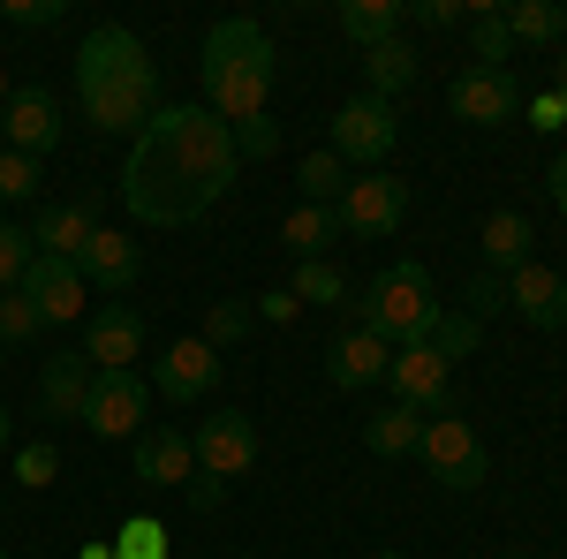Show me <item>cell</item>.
<instances>
[{
  "label": "cell",
  "mask_w": 567,
  "mask_h": 559,
  "mask_svg": "<svg viewBox=\"0 0 567 559\" xmlns=\"http://www.w3.org/2000/svg\"><path fill=\"white\" fill-rule=\"evenodd\" d=\"M189 507H205V515L219 507V484H213V476H197V484H189Z\"/></svg>",
  "instance_id": "obj_44"
},
{
  "label": "cell",
  "mask_w": 567,
  "mask_h": 559,
  "mask_svg": "<svg viewBox=\"0 0 567 559\" xmlns=\"http://www.w3.org/2000/svg\"><path fill=\"white\" fill-rule=\"evenodd\" d=\"M39 159H31V152H8V144H0V197H8V205H31V197H39Z\"/></svg>",
  "instance_id": "obj_33"
},
{
  "label": "cell",
  "mask_w": 567,
  "mask_h": 559,
  "mask_svg": "<svg viewBox=\"0 0 567 559\" xmlns=\"http://www.w3.org/2000/svg\"><path fill=\"white\" fill-rule=\"evenodd\" d=\"M545 189H553V205H560V213H567V159H560V167H553V174H545Z\"/></svg>",
  "instance_id": "obj_45"
},
{
  "label": "cell",
  "mask_w": 567,
  "mask_h": 559,
  "mask_svg": "<svg viewBox=\"0 0 567 559\" xmlns=\"http://www.w3.org/2000/svg\"><path fill=\"white\" fill-rule=\"evenodd\" d=\"M8 99H16V84H8V69H0V106H8Z\"/></svg>",
  "instance_id": "obj_48"
},
{
  "label": "cell",
  "mask_w": 567,
  "mask_h": 559,
  "mask_svg": "<svg viewBox=\"0 0 567 559\" xmlns=\"http://www.w3.org/2000/svg\"><path fill=\"white\" fill-rule=\"evenodd\" d=\"M76 106H84L91 130H106V136H136L159 114V61L144 53L136 31L99 23L76 45Z\"/></svg>",
  "instance_id": "obj_2"
},
{
  "label": "cell",
  "mask_w": 567,
  "mask_h": 559,
  "mask_svg": "<svg viewBox=\"0 0 567 559\" xmlns=\"http://www.w3.org/2000/svg\"><path fill=\"white\" fill-rule=\"evenodd\" d=\"M416 438H424V416H416V408H401V401H386V408H371V416H363V446H371L379 462L416 454Z\"/></svg>",
  "instance_id": "obj_25"
},
{
  "label": "cell",
  "mask_w": 567,
  "mask_h": 559,
  "mask_svg": "<svg viewBox=\"0 0 567 559\" xmlns=\"http://www.w3.org/2000/svg\"><path fill=\"white\" fill-rule=\"evenodd\" d=\"M0 559H8V545H0Z\"/></svg>",
  "instance_id": "obj_50"
},
{
  "label": "cell",
  "mask_w": 567,
  "mask_h": 559,
  "mask_svg": "<svg viewBox=\"0 0 567 559\" xmlns=\"http://www.w3.org/2000/svg\"><path fill=\"white\" fill-rule=\"evenodd\" d=\"M439 310H446V302L432 296V272L416 258H401L363 288V333H379L386 348H416L439 325Z\"/></svg>",
  "instance_id": "obj_4"
},
{
  "label": "cell",
  "mask_w": 567,
  "mask_h": 559,
  "mask_svg": "<svg viewBox=\"0 0 567 559\" xmlns=\"http://www.w3.org/2000/svg\"><path fill=\"white\" fill-rule=\"evenodd\" d=\"M235 130L213 106H159L144 130L130 136L122 159V205L144 227H189L227 197L235 182Z\"/></svg>",
  "instance_id": "obj_1"
},
{
  "label": "cell",
  "mask_w": 567,
  "mask_h": 559,
  "mask_svg": "<svg viewBox=\"0 0 567 559\" xmlns=\"http://www.w3.org/2000/svg\"><path fill=\"white\" fill-rule=\"evenodd\" d=\"M341 235H355V242H379V235H393L401 219H409V182L386 167L371 174H349V189H341Z\"/></svg>",
  "instance_id": "obj_7"
},
{
  "label": "cell",
  "mask_w": 567,
  "mask_h": 559,
  "mask_svg": "<svg viewBox=\"0 0 567 559\" xmlns=\"http://www.w3.org/2000/svg\"><path fill=\"white\" fill-rule=\"evenodd\" d=\"M393 371V348L379 341V333H341V341L326 348V379H333V393H363V386H379Z\"/></svg>",
  "instance_id": "obj_17"
},
{
  "label": "cell",
  "mask_w": 567,
  "mask_h": 559,
  "mask_svg": "<svg viewBox=\"0 0 567 559\" xmlns=\"http://www.w3.org/2000/svg\"><path fill=\"white\" fill-rule=\"evenodd\" d=\"M477 341H484V325H477V318H462V310H439V325L424 333V348H432V355H446V363L477 355Z\"/></svg>",
  "instance_id": "obj_29"
},
{
  "label": "cell",
  "mask_w": 567,
  "mask_h": 559,
  "mask_svg": "<svg viewBox=\"0 0 567 559\" xmlns=\"http://www.w3.org/2000/svg\"><path fill=\"white\" fill-rule=\"evenodd\" d=\"M288 296L296 302H318V310H333V302H349V280L333 272V265H296V280H288Z\"/></svg>",
  "instance_id": "obj_32"
},
{
  "label": "cell",
  "mask_w": 567,
  "mask_h": 559,
  "mask_svg": "<svg viewBox=\"0 0 567 559\" xmlns=\"http://www.w3.org/2000/svg\"><path fill=\"white\" fill-rule=\"evenodd\" d=\"M280 242H288L296 265H318L333 242H341V213H333V205H296V213L280 219Z\"/></svg>",
  "instance_id": "obj_23"
},
{
  "label": "cell",
  "mask_w": 567,
  "mask_h": 559,
  "mask_svg": "<svg viewBox=\"0 0 567 559\" xmlns=\"http://www.w3.org/2000/svg\"><path fill=\"white\" fill-rule=\"evenodd\" d=\"M8 438H16V424H8V401H0V454H8Z\"/></svg>",
  "instance_id": "obj_46"
},
{
  "label": "cell",
  "mask_w": 567,
  "mask_h": 559,
  "mask_svg": "<svg viewBox=\"0 0 567 559\" xmlns=\"http://www.w3.org/2000/svg\"><path fill=\"white\" fill-rule=\"evenodd\" d=\"M250 310H258V318H272V325H288V318H296V310H303V302L288 296V288H265V296L250 302Z\"/></svg>",
  "instance_id": "obj_43"
},
{
  "label": "cell",
  "mask_w": 567,
  "mask_h": 559,
  "mask_svg": "<svg viewBox=\"0 0 567 559\" xmlns=\"http://www.w3.org/2000/svg\"><path fill=\"white\" fill-rule=\"evenodd\" d=\"M197 76H205V106L227 130L265 114V99H272V39H265V23H250V15L213 23L205 53H197Z\"/></svg>",
  "instance_id": "obj_3"
},
{
  "label": "cell",
  "mask_w": 567,
  "mask_h": 559,
  "mask_svg": "<svg viewBox=\"0 0 567 559\" xmlns=\"http://www.w3.org/2000/svg\"><path fill=\"white\" fill-rule=\"evenodd\" d=\"M16 296L31 302L45 325H69V318L91 310V288H84V272H76V258H31V272H23Z\"/></svg>",
  "instance_id": "obj_13"
},
{
  "label": "cell",
  "mask_w": 567,
  "mask_h": 559,
  "mask_svg": "<svg viewBox=\"0 0 567 559\" xmlns=\"http://www.w3.org/2000/svg\"><path fill=\"white\" fill-rule=\"evenodd\" d=\"M386 386L401 408H416V416H439V408H454V363L446 355H432V348H393V371Z\"/></svg>",
  "instance_id": "obj_10"
},
{
  "label": "cell",
  "mask_w": 567,
  "mask_h": 559,
  "mask_svg": "<svg viewBox=\"0 0 567 559\" xmlns=\"http://www.w3.org/2000/svg\"><path fill=\"white\" fill-rule=\"evenodd\" d=\"M91 235H99V197H61V205H45L39 227H31L39 258H84Z\"/></svg>",
  "instance_id": "obj_18"
},
{
  "label": "cell",
  "mask_w": 567,
  "mask_h": 559,
  "mask_svg": "<svg viewBox=\"0 0 567 559\" xmlns=\"http://www.w3.org/2000/svg\"><path fill=\"white\" fill-rule=\"evenodd\" d=\"M130 469H136L144 491H189V484H197V446H189V431H182V424H159V431L136 438Z\"/></svg>",
  "instance_id": "obj_12"
},
{
  "label": "cell",
  "mask_w": 567,
  "mask_h": 559,
  "mask_svg": "<svg viewBox=\"0 0 567 559\" xmlns=\"http://www.w3.org/2000/svg\"><path fill=\"white\" fill-rule=\"evenodd\" d=\"M61 15H69V0H0V23H16V31H45Z\"/></svg>",
  "instance_id": "obj_37"
},
{
  "label": "cell",
  "mask_w": 567,
  "mask_h": 559,
  "mask_svg": "<svg viewBox=\"0 0 567 559\" xmlns=\"http://www.w3.org/2000/svg\"><path fill=\"white\" fill-rule=\"evenodd\" d=\"M114 559H167V529H159V521H130Z\"/></svg>",
  "instance_id": "obj_40"
},
{
  "label": "cell",
  "mask_w": 567,
  "mask_h": 559,
  "mask_svg": "<svg viewBox=\"0 0 567 559\" xmlns=\"http://www.w3.org/2000/svg\"><path fill=\"white\" fill-rule=\"evenodd\" d=\"M0 144H8V152L45 159V152L61 144V99H53L45 84H23L8 106H0Z\"/></svg>",
  "instance_id": "obj_14"
},
{
  "label": "cell",
  "mask_w": 567,
  "mask_h": 559,
  "mask_svg": "<svg viewBox=\"0 0 567 559\" xmlns=\"http://www.w3.org/2000/svg\"><path fill=\"white\" fill-rule=\"evenodd\" d=\"M401 23H409L401 0H341V31H349V45H363V53L401 39Z\"/></svg>",
  "instance_id": "obj_26"
},
{
  "label": "cell",
  "mask_w": 567,
  "mask_h": 559,
  "mask_svg": "<svg viewBox=\"0 0 567 559\" xmlns=\"http://www.w3.org/2000/svg\"><path fill=\"white\" fill-rule=\"evenodd\" d=\"M507 310H515L523 325H537V333H560L567 325V272H553V265H523V272L507 280Z\"/></svg>",
  "instance_id": "obj_16"
},
{
  "label": "cell",
  "mask_w": 567,
  "mask_h": 559,
  "mask_svg": "<svg viewBox=\"0 0 567 559\" xmlns=\"http://www.w3.org/2000/svg\"><path fill=\"white\" fill-rule=\"evenodd\" d=\"M45 333V318L31 310L23 296H0V348H23V341H39Z\"/></svg>",
  "instance_id": "obj_36"
},
{
  "label": "cell",
  "mask_w": 567,
  "mask_h": 559,
  "mask_svg": "<svg viewBox=\"0 0 567 559\" xmlns=\"http://www.w3.org/2000/svg\"><path fill=\"white\" fill-rule=\"evenodd\" d=\"M523 114H529V130H567V106H560V91H553V84L537 91Z\"/></svg>",
  "instance_id": "obj_42"
},
{
  "label": "cell",
  "mask_w": 567,
  "mask_h": 559,
  "mask_svg": "<svg viewBox=\"0 0 567 559\" xmlns=\"http://www.w3.org/2000/svg\"><path fill=\"white\" fill-rule=\"evenodd\" d=\"M272 152H280V130H272L265 114L235 122V159H272Z\"/></svg>",
  "instance_id": "obj_39"
},
{
  "label": "cell",
  "mask_w": 567,
  "mask_h": 559,
  "mask_svg": "<svg viewBox=\"0 0 567 559\" xmlns=\"http://www.w3.org/2000/svg\"><path fill=\"white\" fill-rule=\"evenodd\" d=\"M470 45H477V69H507L515 31H507V8H499V0H477V8H470Z\"/></svg>",
  "instance_id": "obj_27"
},
{
  "label": "cell",
  "mask_w": 567,
  "mask_h": 559,
  "mask_svg": "<svg viewBox=\"0 0 567 559\" xmlns=\"http://www.w3.org/2000/svg\"><path fill=\"white\" fill-rule=\"evenodd\" d=\"M409 23H424V31H454V23H470V8H462V0H416Z\"/></svg>",
  "instance_id": "obj_41"
},
{
  "label": "cell",
  "mask_w": 567,
  "mask_h": 559,
  "mask_svg": "<svg viewBox=\"0 0 567 559\" xmlns=\"http://www.w3.org/2000/svg\"><path fill=\"white\" fill-rule=\"evenodd\" d=\"M477 242H484V272H492V280H515V272L529 265V219L523 213H492Z\"/></svg>",
  "instance_id": "obj_24"
},
{
  "label": "cell",
  "mask_w": 567,
  "mask_h": 559,
  "mask_svg": "<svg viewBox=\"0 0 567 559\" xmlns=\"http://www.w3.org/2000/svg\"><path fill=\"white\" fill-rule=\"evenodd\" d=\"M446 106H454V122H470V130H499V122L523 114V91H515L507 69H462V76L446 84Z\"/></svg>",
  "instance_id": "obj_11"
},
{
  "label": "cell",
  "mask_w": 567,
  "mask_h": 559,
  "mask_svg": "<svg viewBox=\"0 0 567 559\" xmlns=\"http://www.w3.org/2000/svg\"><path fill=\"white\" fill-rule=\"evenodd\" d=\"M553 91H560V106H567V61H560V76H553Z\"/></svg>",
  "instance_id": "obj_47"
},
{
  "label": "cell",
  "mask_w": 567,
  "mask_h": 559,
  "mask_svg": "<svg viewBox=\"0 0 567 559\" xmlns=\"http://www.w3.org/2000/svg\"><path fill=\"white\" fill-rule=\"evenodd\" d=\"M84 393H91V355H84V348L39 363V408L53 416V424H61V416H76V424H84Z\"/></svg>",
  "instance_id": "obj_21"
},
{
  "label": "cell",
  "mask_w": 567,
  "mask_h": 559,
  "mask_svg": "<svg viewBox=\"0 0 567 559\" xmlns=\"http://www.w3.org/2000/svg\"><path fill=\"white\" fill-rule=\"evenodd\" d=\"M371 559H409V552H371Z\"/></svg>",
  "instance_id": "obj_49"
},
{
  "label": "cell",
  "mask_w": 567,
  "mask_h": 559,
  "mask_svg": "<svg viewBox=\"0 0 567 559\" xmlns=\"http://www.w3.org/2000/svg\"><path fill=\"white\" fill-rule=\"evenodd\" d=\"M250 325H258V310H250V302H213V310H205V333H197V341H205V348H227V341H243Z\"/></svg>",
  "instance_id": "obj_34"
},
{
  "label": "cell",
  "mask_w": 567,
  "mask_h": 559,
  "mask_svg": "<svg viewBox=\"0 0 567 559\" xmlns=\"http://www.w3.org/2000/svg\"><path fill=\"white\" fill-rule=\"evenodd\" d=\"M84 355H91V371H130L144 355V318L130 302H99L84 325Z\"/></svg>",
  "instance_id": "obj_15"
},
{
  "label": "cell",
  "mask_w": 567,
  "mask_h": 559,
  "mask_svg": "<svg viewBox=\"0 0 567 559\" xmlns=\"http://www.w3.org/2000/svg\"><path fill=\"white\" fill-rule=\"evenodd\" d=\"M39 258V242H31V227H16V219H0V296H16L23 288V272Z\"/></svg>",
  "instance_id": "obj_30"
},
{
  "label": "cell",
  "mask_w": 567,
  "mask_h": 559,
  "mask_svg": "<svg viewBox=\"0 0 567 559\" xmlns=\"http://www.w3.org/2000/svg\"><path fill=\"white\" fill-rule=\"evenodd\" d=\"M189 446H197V476H213V484H235V476L258 462V424H250L243 408H213L205 424L189 431Z\"/></svg>",
  "instance_id": "obj_9"
},
{
  "label": "cell",
  "mask_w": 567,
  "mask_h": 559,
  "mask_svg": "<svg viewBox=\"0 0 567 559\" xmlns=\"http://www.w3.org/2000/svg\"><path fill=\"white\" fill-rule=\"evenodd\" d=\"M76 272H84L91 296H114V302H122V288L144 272V258H136V242H122L114 227H99V235L84 242V258H76Z\"/></svg>",
  "instance_id": "obj_20"
},
{
  "label": "cell",
  "mask_w": 567,
  "mask_h": 559,
  "mask_svg": "<svg viewBox=\"0 0 567 559\" xmlns=\"http://www.w3.org/2000/svg\"><path fill=\"white\" fill-rule=\"evenodd\" d=\"M507 31H515V45H553V39H567V8L560 0H515Z\"/></svg>",
  "instance_id": "obj_28"
},
{
  "label": "cell",
  "mask_w": 567,
  "mask_h": 559,
  "mask_svg": "<svg viewBox=\"0 0 567 559\" xmlns=\"http://www.w3.org/2000/svg\"><path fill=\"white\" fill-rule=\"evenodd\" d=\"M61 476V446H45V438H31V446H16V484H31V491H45Z\"/></svg>",
  "instance_id": "obj_35"
},
{
  "label": "cell",
  "mask_w": 567,
  "mask_h": 559,
  "mask_svg": "<svg viewBox=\"0 0 567 559\" xmlns=\"http://www.w3.org/2000/svg\"><path fill=\"white\" fill-rule=\"evenodd\" d=\"M416 454H424V469H432L439 491H484V476H492V454H484L477 424H462L454 408H439L432 424H424Z\"/></svg>",
  "instance_id": "obj_5"
},
{
  "label": "cell",
  "mask_w": 567,
  "mask_h": 559,
  "mask_svg": "<svg viewBox=\"0 0 567 559\" xmlns=\"http://www.w3.org/2000/svg\"><path fill=\"white\" fill-rule=\"evenodd\" d=\"M393 144H401V114H393L386 99H363V91H355L349 106L333 114V144H326V152H333L349 174H371Z\"/></svg>",
  "instance_id": "obj_6"
},
{
  "label": "cell",
  "mask_w": 567,
  "mask_h": 559,
  "mask_svg": "<svg viewBox=\"0 0 567 559\" xmlns=\"http://www.w3.org/2000/svg\"><path fill=\"white\" fill-rule=\"evenodd\" d=\"M152 386L167 393V401H197V393H213L219 386V348H205L197 333H189V341H175L167 355H159Z\"/></svg>",
  "instance_id": "obj_19"
},
{
  "label": "cell",
  "mask_w": 567,
  "mask_h": 559,
  "mask_svg": "<svg viewBox=\"0 0 567 559\" xmlns=\"http://www.w3.org/2000/svg\"><path fill=\"white\" fill-rule=\"evenodd\" d=\"M499 310H507V280H492V272H477V280H470V288H462V318H499Z\"/></svg>",
  "instance_id": "obj_38"
},
{
  "label": "cell",
  "mask_w": 567,
  "mask_h": 559,
  "mask_svg": "<svg viewBox=\"0 0 567 559\" xmlns=\"http://www.w3.org/2000/svg\"><path fill=\"white\" fill-rule=\"evenodd\" d=\"M416 69H424V61H416V45L409 39H386V45H371V53H363V99H401V91L416 84Z\"/></svg>",
  "instance_id": "obj_22"
},
{
  "label": "cell",
  "mask_w": 567,
  "mask_h": 559,
  "mask_svg": "<svg viewBox=\"0 0 567 559\" xmlns=\"http://www.w3.org/2000/svg\"><path fill=\"white\" fill-rule=\"evenodd\" d=\"M144 408H152V386L136 371H91V393H84L91 438H144Z\"/></svg>",
  "instance_id": "obj_8"
},
{
  "label": "cell",
  "mask_w": 567,
  "mask_h": 559,
  "mask_svg": "<svg viewBox=\"0 0 567 559\" xmlns=\"http://www.w3.org/2000/svg\"><path fill=\"white\" fill-rule=\"evenodd\" d=\"M296 182H303V205H341V189H349V167H341L333 152H310Z\"/></svg>",
  "instance_id": "obj_31"
}]
</instances>
